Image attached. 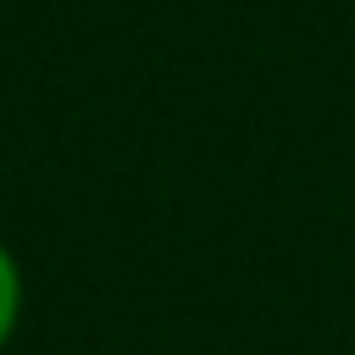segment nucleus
I'll return each mask as SVG.
<instances>
[{
    "instance_id": "1",
    "label": "nucleus",
    "mask_w": 355,
    "mask_h": 355,
    "mask_svg": "<svg viewBox=\"0 0 355 355\" xmlns=\"http://www.w3.org/2000/svg\"><path fill=\"white\" fill-rule=\"evenodd\" d=\"M17 322H22V266H17V255L0 244V355H6V344L17 338Z\"/></svg>"
}]
</instances>
